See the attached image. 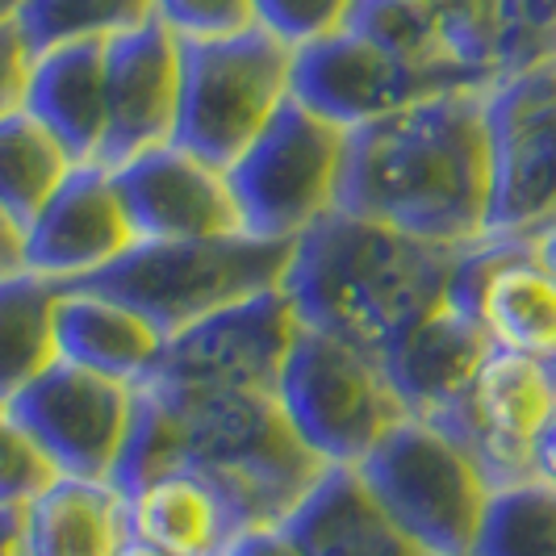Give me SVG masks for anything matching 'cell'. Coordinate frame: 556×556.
I'll list each match as a JSON object with an SVG mask.
<instances>
[{"label":"cell","instance_id":"cell-15","mask_svg":"<svg viewBox=\"0 0 556 556\" xmlns=\"http://www.w3.org/2000/svg\"><path fill=\"white\" fill-rule=\"evenodd\" d=\"M180 117V38L164 22L105 42V142L97 164L117 172L176 139Z\"/></svg>","mask_w":556,"mask_h":556},{"label":"cell","instance_id":"cell-23","mask_svg":"<svg viewBox=\"0 0 556 556\" xmlns=\"http://www.w3.org/2000/svg\"><path fill=\"white\" fill-rule=\"evenodd\" d=\"M126 502L130 535L164 556H223L243 531L223 494L185 469L147 481Z\"/></svg>","mask_w":556,"mask_h":556},{"label":"cell","instance_id":"cell-31","mask_svg":"<svg viewBox=\"0 0 556 556\" xmlns=\"http://www.w3.org/2000/svg\"><path fill=\"white\" fill-rule=\"evenodd\" d=\"M55 477V465L42 456V447L17 427L9 410H0V506H26Z\"/></svg>","mask_w":556,"mask_h":556},{"label":"cell","instance_id":"cell-40","mask_svg":"<svg viewBox=\"0 0 556 556\" xmlns=\"http://www.w3.org/2000/svg\"><path fill=\"white\" fill-rule=\"evenodd\" d=\"M17 9H22V0H0V26H4V22H13V17H17Z\"/></svg>","mask_w":556,"mask_h":556},{"label":"cell","instance_id":"cell-7","mask_svg":"<svg viewBox=\"0 0 556 556\" xmlns=\"http://www.w3.org/2000/svg\"><path fill=\"white\" fill-rule=\"evenodd\" d=\"M356 469L402 531L431 556L473 553L494 481L440 422L402 418Z\"/></svg>","mask_w":556,"mask_h":556},{"label":"cell","instance_id":"cell-34","mask_svg":"<svg viewBox=\"0 0 556 556\" xmlns=\"http://www.w3.org/2000/svg\"><path fill=\"white\" fill-rule=\"evenodd\" d=\"M34 63H38V51L29 47L26 29L17 26V17L4 22L0 26V117L26 110Z\"/></svg>","mask_w":556,"mask_h":556},{"label":"cell","instance_id":"cell-28","mask_svg":"<svg viewBox=\"0 0 556 556\" xmlns=\"http://www.w3.org/2000/svg\"><path fill=\"white\" fill-rule=\"evenodd\" d=\"M343 29L361 34L372 47L390 51L393 59H406V63H456L444 55L440 34L431 26V13L422 0H352Z\"/></svg>","mask_w":556,"mask_h":556},{"label":"cell","instance_id":"cell-5","mask_svg":"<svg viewBox=\"0 0 556 556\" xmlns=\"http://www.w3.org/2000/svg\"><path fill=\"white\" fill-rule=\"evenodd\" d=\"M277 402L293 435L327 469H356L402 418H410L377 352L314 327H298L293 334Z\"/></svg>","mask_w":556,"mask_h":556},{"label":"cell","instance_id":"cell-32","mask_svg":"<svg viewBox=\"0 0 556 556\" xmlns=\"http://www.w3.org/2000/svg\"><path fill=\"white\" fill-rule=\"evenodd\" d=\"M251 9H255V26L268 29L289 51H298L343 26L352 0H251Z\"/></svg>","mask_w":556,"mask_h":556},{"label":"cell","instance_id":"cell-24","mask_svg":"<svg viewBox=\"0 0 556 556\" xmlns=\"http://www.w3.org/2000/svg\"><path fill=\"white\" fill-rule=\"evenodd\" d=\"M59 293L63 285L38 273L0 277V410L59 361Z\"/></svg>","mask_w":556,"mask_h":556},{"label":"cell","instance_id":"cell-27","mask_svg":"<svg viewBox=\"0 0 556 556\" xmlns=\"http://www.w3.org/2000/svg\"><path fill=\"white\" fill-rule=\"evenodd\" d=\"M155 22V0H22L17 26L42 55L67 42H110Z\"/></svg>","mask_w":556,"mask_h":556},{"label":"cell","instance_id":"cell-1","mask_svg":"<svg viewBox=\"0 0 556 556\" xmlns=\"http://www.w3.org/2000/svg\"><path fill=\"white\" fill-rule=\"evenodd\" d=\"M176 469L210 481L243 531L280 528L327 473V465L293 435L277 393L189 397L135 386V415L110 481L122 494H135Z\"/></svg>","mask_w":556,"mask_h":556},{"label":"cell","instance_id":"cell-14","mask_svg":"<svg viewBox=\"0 0 556 556\" xmlns=\"http://www.w3.org/2000/svg\"><path fill=\"white\" fill-rule=\"evenodd\" d=\"M556 415V390L540 361L490 352L481 364L473 390L456 406H447L431 422H440L447 435H456L465 452L485 469V477L498 485L523 481L531 473V452L544 427Z\"/></svg>","mask_w":556,"mask_h":556},{"label":"cell","instance_id":"cell-35","mask_svg":"<svg viewBox=\"0 0 556 556\" xmlns=\"http://www.w3.org/2000/svg\"><path fill=\"white\" fill-rule=\"evenodd\" d=\"M223 556H302V548L285 535V528H251L239 531Z\"/></svg>","mask_w":556,"mask_h":556},{"label":"cell","instance_id":"cell-9","mask_svg":"<svg viewBox=\"0 0 556 556\" xmlns=\"http://www.w3.org/2000/svg\"><path fill=\"white\" fill-rule=\"evenodd\" d=\"M498 76H485L460 63H406L372 47L352 29H331L293 51V101L327 117L343 130H361L418 101L444 92L490 88Z\"/></svg>","mask_w":556,"mask_h":556},{"label":"cell","instance_id":"cell-3","mask_svg":"<svg viewBox=\"0 0 556 556\" xmlns=\"http://www.w3.org/2000/svg\"><path fill=\"white\" fill-rule=\"evenodd\" d=\"M456 251L334 210L293 243L280 293L302 327L339 334L381 356L447 306Z\"/></svg>","mask_w":556,"mask_h":556},{"label":"cell","instance_id":"cell-18","mask_svg":"<svg viewBox=\"0 0 556 556\" xmlns=\"http://www.w3.org/2000/svg\"><path fill=\"white\" fill-rule=\"evenodd\" d=\"M302 556H431L352 465H334L280 523Z\"/></svg>","mask_w":556,"mask_h":556},{"label":"cell","instance_id":"cell-20","mask_svg":"<svg viewBox=\"0 0 556 556\" xmlns=\"http://www.w3.org/2000/svg\"><path fill=\"white\" fill-rule=\"evenodd\" d=\"M59 361L88 368L122 386H147L164 356L167 334L142 318L139 309L122 306L105 293L63 285L55 309Z\"/></svg>","mask_w":556,"mask_h":556},{"label":"cell","instance_id":"cell-26","mask_svg":"<svg viewBox=\"0 0 556 556\" xmlns=\"http://www.w3.org/2000/svg\"><path fill=\"white\" fill-rule=\"evenodd\" d=\"M469 556H556V485L523 477L490 494Z\"/></svg>","mask_w":556,"mask_h":556},{"label":"cell","instance_id":"cell-42","mask_svg":"<svg viewBox=\"0 0 556 556\" xmlns=\"http://www.w3.org/2000/svg\"><path fill=\"white\" fill-rule=\"evenodd\" d=\"M544 372H548V381H553V390H556V356H548V361H544Z\"/></svg>","mask_w":556,"mask_h":556},{"label":"cell","instance_id":"cell-10","mask_svg":"<svg viewBox=\"0 0 556 556\" xmlns=\"http://www.w3.org/2000/svg\"><path fill=\"white\" fill-rule=\"evenodd\" d=\"M485 122H490L485 235L535 239L556 214V59L490 84Z\"/></svg>","mask_w":556,"mask_h":556},{"label":"cell","instance_id":"cell-6","mask_svg":"<svg viewBox=\"0 0 556 556\" xmlns=\"http://www.w3.org/2000/svg\"><path fill=\"white\" fill-rule=\"evenodd\" d=\"M293 97V51L268 29L180 42L176 147L230 167Z\"/></svg>","mask_w":556,"mask_h":556},{"label":"cell","instance_id":"cell-16","mask_svg":"<svg viewBox=\"0 0 556 556\" xmlns=\"http://www.w3.org/2000/svg\"><path fill=\"white\" fill-rule=\"evenodd\" d=\"M26 273L72 285L101 273L135 248V226L122 210L113 172L101 164H76L47 205L22 230Z\"/></svg>","mask_w":556,"mask_h":556},{"label":"cell","instance_id":"cell-2","mask_svg":"<svg viewBox=\"0 0 556 556\" xmlns=\"http://www.w3.org/2000/svg\"><path fill=\"white\" fill-rule=\"evenodd\" d=\"M485 92H444L348 135L339 210L422 243L469 248L490 223Z\"/></svg>","mask_w":556,"mask_h":556},{"label":"cell","instance_id":"cell-19","mask_svg":"<svg viewBox=\"0 0 556 556\" xmlns=\"http://www.w3.org/2000/svg\"><path fill=\"white\" fill-rule=\"evenodd\" d=\"M490 339L460 309L440 306L406 331L390 352H381L393 390L415 418H431L456 406L473 390L481 364L490 361Z\"/></svg>","mask_w":556,"mask_h":556},{"label":"cell","instance_id":"cell-37","mask_svg":"<svg viewBox=\"0 0 556 556\" xmlns=\"http://www.w3.org/2000/svg\"><path fill=\"white\" fill-rule=\"evenodd\" d=\"M0 556H29L26 506H0Z\"/></svg>","mask_w":556,"mask_h":556},{"label":"cell","instance_id":"cell-38","mask_svg":"<svg viewBox=\"0 0 556 556\" xmlns=\"http://www.w3.org/2000/svg\"><path fill=\"white\" fill-rule=\"evenodd\" d=\"M531 473L556 485V415H553V422L544 427V435L535 440V452H531Z\"/></svg>","mask_w":556,"mask_h":556},{"label":"cell","instance_id":"cell-29","mask_svg":"<svg viewBox=\"0 0 556 556\" xmlns=\"http://www.w3.org/2000/svg\"><path fill=\"white\" fill-rule=\"evenodd\" d=\"M431 13V26L440 34V47L447 59L502 76L498 72V0H422Z\"/></svg>","mask_w":556,"mask_h":556},{"label":"cell","instance_id":"cell-17","mask_svg":"<svg viewBox=\"0 0 556 556\" xmlns=\"http://www.w3.org/2000/svg\"><path fill=\"white\" fill-rule=\"evenodd\" d=\"M113 185L139 243L214 239L243 230L223 167L180 151L176 142L122 164L113 172Z\"/></svg>","mask_w":556,"mask_h":556},{"label":"cell","instance_id":"cell-12","mask_svg":"<svg viewBox=\"0 0 556 556\" xmlns=\"http://www.w3.org/2000/svg\"><path fill=\"white\" fill-rule=\"evenodd\" d=\"M447 306L473 318L494 352L540 364L556 356V277L540 264L535 239L485 235L456 251Z\"/></svg>","mask_w":556,"mask_h":556},{"label":"cell","instance_id":"cell-25","mask_svg":"<svg viewBox=\"0 0 556 556\" xmlns=\"http://www.w3.org/2000/svg\"><path fill=\"white\" fill-rule=\"evenodd\" d=\"M67 151L26 110L0 117V210L26 230L29 218L72 172Z\"/></svg>","mask_w":556,"mask_h":556},{"label":"cell","instance_id":"cell-21","mask_svg":"<svg viewBox=\"0 0 556 556\" xmlns=\"http://www.w3.org/2000/svg\"><path fill=\"white\" fill-rule=\"evenodd\" d=\"M26 113L72 164H97L105 142V42L51 47L34 63Z\"/></svg>","mask_w":556,"mask_h":556},{"label":"cell","instance_id":"cell-43","mask_svg":"<svg viewBox=\"0 0 556 556\" xmlns=\"http://www.w3.org/2000/svg\"><path fill=\"white\" fill-rule=\"evenodd\" d=\"M553 223H556V214H553Z\"/></svg>","mask_w":556,"mask_h":556},{"label":"cell","instance_id":"cell-30","mask_svg":"<svg viewBox=\"0 0 556 556\" xmlns=\"http://www.w3.org/2000/svg\"><path fill=\"white\" fill-rule=\"evenodd\" d=\"M498 72H528L556 59V0H498Z\"/></svg>","mask_w":556,"mask_h":556},{"label":"cell","instance_id":"cell-36","mask_svg":"<svg viewBox=\"0 0 556 556\" xmlns=\"http://www.w3.org/2000/svg\"><path fill=\"white\" fill-rule=\"evenodd\" d=\"M13 273H26V239H22V226L0 210V277H13Z\"/></svg>","mask_w":556,"mask_h":556},{"label":"cell","instance_id":"cell-11","mask_svg":"<svg viewBox=\"0 0 556 556\" xmlns=\"http://www.w3.org/2000/svg\"><path fill=\"white\" fill-rule=\"evenodd\" d=\"M289 298L273 289L172 334L151 381L164 393H277L280 368L298 334Z\"/></svg>","mask_w":556,"mask_h":556},{"label":"cell","instance_id":"cell-39","mask_svg":"<svg viewBox=\"0 0 556 556\" xmlns=\"http://www.w3.org/2000/svg\"><path fill=\"white\" fill-rule=\"evenodd\" d=\"M535 255H540V264L556 277V223H548L535 235Z\"/></svg>","mask_w":556,"mask_h":556},{"label":"cell","instance_id":"cell-13","mask_svg":"<svg viewBox=\"0 0 556 556\" xmlns=\"http://www.w3.org/2000/svg\"><path fill=\"white\" fill-rule=\"evenodd\" d=\"M59 477L110 481L135 415V386L55 361L9 406Z\"/></svg>","mask_w":556,"mask_h":556},{"label":"cell","instance_id":"cell-33","mask_svg":"<svg viewBox=\"0 0 556 556\" xmlns=\"http://www.w3.org/2000/svg\"><path fill=\"white\" fill-rule=\"evenodd\" d=\"M155 22H164L180 42H205L255 29V9L251 0H155Z\"/></svg>","mask_w":556,"mask_h":556},{"label":"cell","instance_id":"cell-41","mask_svg":"<svg viewBox=\"0 0 556 556\" xmlns=\"http://www.w3.org/2000/svg\"><path fill=\"white\" fill-rule=\"evenodd\" d=\"M122 556H164V553H155V548H147V544H139V540H135V544H130Z\"/></svg>","mask_w":556,"mask_h":556},{"label":"cell","instance_id":"cell-8","mask_svg":"<svg viewBox=\"0 0 556 556\" xmlns=\"http://www.w3.org/2000/svg\"><path fill=\"white\" fill-rule=\"evenodd\" d=\"M348 135L352 130L309 113L289 97L285 110L226 167L243 235L293 243L309 226L334 214Z\"/></svg>","mask_w":556,"mask_h":556},{"label":"cell","instance_id":"cell-4","mask_svg":"<svg viewBox=\"0 0 556 556\" xmlns=\"http://www.w3.org/2000/svg\"><path fill=\"white\" fill-rule=\"evenodd\" d=\"M293 243L255 239L243 230L214 239L135 243L101 273L72 285L139 309L142 318H151L172 339L239 302L280 289L293 260Z\"/></svg>","mask_w":556,"mask_h":556},{"label":"cell","instance_id":"cell-22","mask_svg":"<svg viewBox=\"0 0 556 556\" xmlns=\"http://www.w3.org/2000/svg\"><path fill=\"white\" fill-rule=\"evenodd\" d=\"M29 556H122L130 535V502L113 481L55 477L26 502Z\"/></svg>","mask_w":556,"mask_h":556}]
</instances>
